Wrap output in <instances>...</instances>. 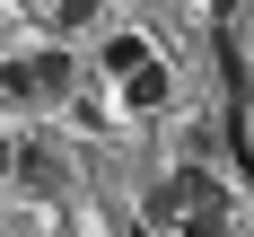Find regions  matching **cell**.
I'll return each mask as SVG.
<instances>
[{
    "label": "cell",
    "instance_id": "obj_1",
    "mask_svg": "<svg viewBox=\"0 0 254 237\" xmlns=\"http://www.w3.org/2000/svg\"><path fill=\"white\" fill-rule=\"evenodd\" d=\"M9 97H26V105H44V97H70V53L62 44H44V53H26V62H9Z\"/></svg>",
    "mask_w": 254,
    "mask_h": 237
},
{
    "label": "cell",
    "instance_id": "obj_3",
    "mask_svg": "<svg viewBox=\"0 0 254 237\" xmlns=\"http://www.w3.org/2000/svg\"><path fill=\"white\" fill-rule=\"evenodd\" d=\"M18 184H35V193H62V158H53L44 141H18Z\"/></svg>",
    "mask_w": 254,
    "mask_h": 237
},
{
    "label": "cell",
    "instance_id": "obj_5",
    "mask_svg": "<svg viewBox=\"0 0 254 237\" xmlns=\"http://www.w3.org/2000/svg\"><path fill=\"white\" fill-rule=\"evenodd\" d=\"M0 176H18V141H9V132H0Z\"/></svg>",
    "mask_w": 254,
    "mask_h": 237
},
{
    "label": "cell",
    "instance_id": "obj_4",
    "mask_svg": "<svg viewBox=\"0 0 254 237\" xmlns=\"http://www.w3.org/2000/svg\"><path fill=\"white\" fill-rule=\"evenodd\" d=\"M123 105H131V114H158V105H167V62L131 71V79H123Z\"/></svg>",
    "mask_w": 254,
    "mask_h": 237
},
{
    "label": "cell",
    "instance_id": "obj_2",
    "mask_svg": "<svg viewBox=\"0 0 254 237\" xmlns=\"http://www.w3.org/2000/svg\"><path fill=\"white\" fill-rule=\"evenodd\" d=\"M158 53H149V35H131V26H114V35H105V71H114V88H123L131 71H149Z\"/></svg>",
    "mask_w": 254,
    "mask_h": 237
}]
</instances>
